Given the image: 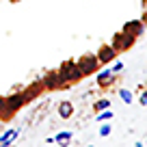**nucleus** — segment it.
<instances>
[{
	"mask_svg": "<svg viewBox=\"0 0 147 147\" xmlns=\"http://www.w3.org/2000/svg\"><path fill=\"white\" fill-rule=\"evenodd\" d=\"M59 76H61V80H63V84L76 82V80L82 78V74H80V69H78V65H76V61H65V63L59 67Z\"/></svg>",
	"mask_w": 147,
	"mask_h": 147,
	"instance_id": "nucleus-1",
	"label": "nucleus"
},
{
	"mask_svg": "<svg viewBox=\"0 0 147 147\" xmlns=\"http://www.w3.org/2000/svg\"><path fill=\"white\" fill-rule=\"evenodd\" d=\"M76 65H78L80 74L82 76H91V74H95L97 69H100V61H97L95 54H84L80 56L78 61H76Z\"/></svg>",
	"mask_w": 147,
	"mask_h": 147,
	"instance_id": "nucleus-2",
	"label": "nucleus"
},
{
	"mask_svg": "<svg viewBox=\"0 0 147 147\" xmlns=\"http://www.w3.org/2000/svg\"><path fill=\"white\" fill-rule=\"evenodd\" d=\"M134 41H136V37H132V35H128V32H117L115 37H113V43L110 46L115 48L117 52H125V50H130V48L134 46Z\"/></svg>",
	"mask_w": 147,
	"mask_h": 147,
	"instance_id": "nucleus-3",
	"label": "nucleus"
},
{
	"mask_svg": "<svg viewBox=\"0 0 147 147\" xmlns=\"http://www.w3.org/2000/svg\"><path fill=\"white\" fill-rule=\"evenodd\" d=\"M41 84H43V89H65L67 84H63V80H61V76H59V69H54V71H48L46 76H43V80H41Z\"/></svg>",
	"mask_w": 147,
	"mask_h": 147,
	"instance_id": "nucleus-4",
	"label": "nucleus"
},
{
	"mask_svg": "<svg viewBox=\"0 0 147 147\" xmlns=\"http://www.w3.org/2000/svg\"><path fill=\"white\" fill-rule=\"evenodd\" d=\"M5 104H7V113L13 115L15 110H20L24 104H26V100H24L22 91H15V93H11L9 97H5Z\"/></svg>",
	"mask_w": 147,
	"mask_h": 147,
	"instance_id": "nucleus-5",
	"label": "nucleus"
},
{
	"mask_svg": "<svg viewBox=\"0 0 147 147\" xmlns=\"http://www.w3.org/2000/svg\"><path fill=\"white\" fill-rule=\"evenodd\" d=\"M95 56H97V61H100V65H108L110 61H115V59H117V50L108 43V46H102L100 50H97Z\"/></svg>",
	"mask_w": 147,
	"mask_h": 147,
	"instance_id": "nucleus-6",
	"label": "nucleus"
},
{
	"mask_svg": "<svg viewBox=\"0 0 147 147\" xmlns=\"http://www.w3.org/2000/svg\"><path fill=\"white\" fill-rule=\"evenodd\" d=\"M121 30L128 32V35H132V37H138V35H143V30H145V24H143L141 20H130V22L123 24Z\"/></svg>",
	"mask_w": 147,
	"mask_h": 147,
	"instance_id": "nucleus-7",
	"label": "nucleus"
},
{
	"mask_svg": "<svg viewBox=\"0 0 147 147\" xmlns=\"http://www.w3.org/2000/svg\"><path fill=\"white\" fill-rule=\"evenodd\" d=\"M41 91H43V84H41V82H35V84H30L28 89H24V91H22V95H24V100H26V104H28V102H30L32 97H37Z\"/></svg>",
	"mask_w": 147,
	"mask_h": 147,
	"instance_id": "nucleus-8",
	"label": "nucleus"
},
{
	"mask_svg": "<svg viewBox=\"0 0 147 147\" xmlns=\"http://www.w3.org/2000/svg\"><path fill=\"white\" fill-rule=\"evenodd\" d=\"M18 134H20V130H15V128H9L2 136H0V147H9L11 143L18 138Z\"/></svg>",
	"mask_w": 147,
	"mask_h": 147,
	"instance_id": "nucleus-9",
	"label": "nucleus"
},
{
	"mask_svg": "<svg viewBox=\"0 0 147 147\" xmlns=\"http://www.w3.org/2000/svg\"><path fill=\"white\" fill-rule=\"evenodd\" d=\"M113 78H115V74L110 71V69H102V71H97V84H100V87L110 84V82H113Z\"/></svg>",
	"mask_w": 147,
	"mask_h": 147,
	"instance_id": "nucleus-10",
	"label": "nucleus"
},
{
	"mask_svg": "<svg viewBox=\"0 0 147 147\" xmlns=\"http://www.w3.org/2000/svg\"><path fill=\"white\" fill-rule=\"evenodd\" d=\"M71 138H74V134L65 130V132H59V134H56V136H54V143H59L61 147H69V143H71Z\"/></svg>",
	"mask_w": 147,
	"mask_h": 147,
	"instance_id": "nucleus-11",
	"label": "nucleus"
},
{
	"mask_svg": "<svg viewBox=\"0 0 147 147\" xmlns=\"http://www.w3.org/2000/svg\"><path fill=\"white\" fill-rule=\"evenodd\" d=\"M59 115H61V119H69V117L74 115V106L69 104V102H61L59 104Z\"/></svg>",
	"mask_w": 147,
	"mask_h": 147,
	"instance_id": "nucleus-12",
	"label": "nucleus"
},
{
	"mask_svg": "<svg viewBox=\"0 0 147 147\" xmlns=\"http://www.w3.org/2000/svg\"><path fill=\"white\" fill-rule=\"evenodd\" d=\"M119 97L125 102V104H132V102H134V95H132L130 89H119Z\"/></svg>",
	"mask_w": 147,
	"mask_h": 147,
	"instance_id": "nucleus-13",
	"label": "nucleus"
},
{
	"mask_svg": "<svg viewBox=\"0 0 147 147\" xmlns=\"http://www.w3.org/2000/svg\"><path fill=\"white\" fill-rule=\"evenodd\" d=\"M93 108L100 113V110H108L110 108V100H106V97H102V100H97L95 104H93Z\"/></svg>",
	"mask_w": 147,
	"mask_h": 147,
	"instance_id": "nucleus-14",
	"label": "nucleus"
},
{
	"mask_svg": "<svg viewBox=\"0 0 147 147\" xmlns=\"http://www.w3.org/2000/svg\"><path fill=\"white\" fill-rule=\"evenodd\" d=\"M9 113H7V104H5V97H0V119H9Z\"/></svg>",
	"mask_w": 147,
	"mask_h": 147,
	"instance_id": "nucleus-15",
	"label": "nucleus"
},
{
	"mask_svg": "<svg viewBox=\"0 0 147 147\" xmlns=\"http://www.w3.org/2000/svg\"><path fill=\"white\" fill-rule=\"evenodd\" d=\"M108 119H113V113H110V108H108V110H100L97 121H108Z\"/></svg>",
	"mask_w": 147,
	"mask_h": 147,
	"instance_id": "nucleus-16",
	"label": "nucleus"
},
{
	"mask_svg": "<svg viewBox=\"0 0 147 147\" xmlns=\"http://www.w3.org/2000/svg\"><path fill=\"white\" fill-rule=\"evenodd\" d=\"M110 71L115 74V76H117V74H121V71H123V63H121V61H117V63L110 67Z\"/></svg>",
	"mask_w": 147,
	"mask_h": 147,
	"instance_id": "nucleus-17",
	"label": "nucleus"
},
{
	"mask_svg": "<svg viewBox=\"0 0 147 147\" xmlns=\"http://www.w3.org/2000/svg\"><path fill=\"white\" fill-rule=\"evenodd\" d=\"M110 134V125L108 123H102V128H100V136L104 138V136H108Z\"/></svg>",
	"mask_w": 147,
	"mask_h": 147,
	"instance_id": "nucleus-18",
	"label": "nucleus"
},
{
	"mask_svg": "<svg viewBox=\"0 0 147 147\" xmlns=\"http://www.w3.org/2000/svg\"><path fill=\"white\" fill-rule=\"evenodd\" d=\"M138 104H141V106H147V91H143L141 95H138Z\"/></svg>",
	"mask_w": 147,
	"mask_h": 147,
	"instance_id": "nucleus-19",
	"label": "nucleus"
},
{
	"mask_svg": "<svg viewBox=\"0 0 147 147\" xmlns=\"http://www.w3.org/2000/svg\"><path fill=\"white\" fill-rule=\"evenodd\" d=\"M136 147H145V145H143V143H136Z\"/></svg>",
	"mask_w": 147,
	"mask_h": 147,
	"instance_id": "nucleus-20",
	"label": "nucleus"
},
{
	"mask_svg": "<svg viewBox=\"0 0 147 147\" xmlns=\"http://www.w3.org/2000/svg\"><path fill=\"white\" fill-rule=\"evenodd\" d=\"M145 7H147V0H145Z\"/></svg>",
	"mask_w": 147,
	"mask_h": 147,
	"instance_id": "nucleus-21",
	"label": "nucleus"
},
{
	"mask_svg": "<svg viewBox=\"0 0 147 147\" xmlns=\"http://www.w3.org/2000/svg\"><path fill=\"white\" fill-rule=\"evenodd\" d=\"M89 147H93V145H89Z\"/></svg>",
	"mask_w": 147,
	"mask_h": 147,
	"instance_id": "nucleus-22",
	"label": "nucleus"
}]
</instances>
